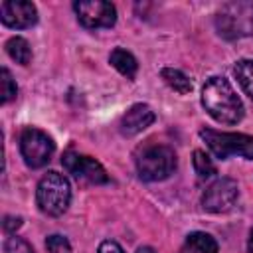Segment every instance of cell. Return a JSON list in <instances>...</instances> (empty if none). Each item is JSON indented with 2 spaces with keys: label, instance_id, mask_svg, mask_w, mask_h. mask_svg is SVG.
<instances>
[{
  "label": "cell",
  "instance_id": "cell-1",
  "mask_svg": "<svg viewBox=\"0 0 253 253\" xmlns=\"http://www.w3.org/2000/svg\"><path fill=\"white\" fill-rule=\"evenodd\" d=\"M202 105L208 115L223 125H237L243 119V103L225 77L213 75L202 89Z\"/></svg>",
  "mask_w": 253,
  "mask_h": 253
},
{
  "label": "cell",
  "instance_id": "cell-2",
  "mask_svg": "<svg viewBox=\"0 0 253 253\" xmlns=\"http://www.w3.org/2000/svg\"><path fill=\"white\" fill-rule=\"evenodd\" d=\"M134 164L140 180L158 182L176 170V152L164 142L146 140L134 150Z\"/></svg>",
  "mask_w": 253,
  "mask_h": 253
},
{
  "label": "cell",
  "instance_id": "cell-3",
  "mask_svg": "<svg viewBox=\"0 0 253 253\" xmlns=\"http://www.w3.org/2000/svg\"><path fill=\"white\" fill-rule=\"evenodd\" d=\"M69 202H71L69 180L55 170H49L47 174H43L36 188V204L40 211L55 217L69 208Z\"/></svg>",
  "mask_w": 253,
  "mask_h": 253
},
{
  "label": "cell",
  "instance_id": "cell-4",
  "mask_svg": "<svg viewBox=\"0 0 253 253\" xmlns=\"http://www.w3.org/2000/svg\"><path fill=\"white\" fill-rule=\"evenodd\" d=\"M215 30L225 40L253 34V2H227L215 14Z\"/></svg>",
  "mask_w": 253,
  "mask_h": 253
},
{
  "label": "cell",
  "instance_id": "cell-5",
  "mask_svg": "<svg viewBox=\"0 0 253 253\" xmlns=\"http://www.w3.org/2000/svg\"><path fill=\"white\" fill-rule=\"evenodd\" d=\"M200 136L211 150L215 158H229V156H241L247 160H253V136L241 134V132H219L211 128H202Z\"/></svg>",
  "mask_w": 253,
  "mask_h": 253
},
{
  "label": "cell",
  "instance_id": "cell-6",
  "mask_svg": "<svg viewBox=\"0 0 253 253\" xmlns=\"http://www.w3.org/2000/svg\"><path fill=\"white\" fill-rule=\"evenodd\" d=\"M55 150L53 140L40 128L28 126L20 134V152L24 162L30 168H42L49 162L51 154Z\"/></svg>",
  "mask_w": 253,
  "mask_h": 253
},
{
  "label": "cell",
  "instance_id": "cell-7",
  "mask_svg": "<svg viewBox=\"0 0 253 253\" xmlns=\"http://www.w3.org/2000/svg\"><path fill=\"white\" fill-rule=\"evenodd\" d=\"M73 10L77 14V20L87 30H99V28H111L117 22V8L111 2L103 0H81L73 4Z\"/></svg>",
  "mask_w": 253,
  "mask_h": 253
},
{
  "label": "cell",
  "instance_id": "cell-8",
  "mask_svg": "<svg viewBox=\"0 0 253 253\" xmlns=\"http://www.w3.org/2000/svg\"><path fill=\"white\" fill-rule=\"evenodd\" d=\"M239 198V186L233 178H217L208 186V190L202 196L204 210L211 213H223L233 208V204Z\"/></svg>",
  "mask_w": 253,
  "mask_h": 253
},
{
  "label": "cell",
  "instance_id": "cell-9",
  "mask_svg": "<svg viewBox=\"0 0 253 253\" xmlns=\"http://www.w3.org/2000/svg\"><path fill=\"white\" fill-rule=\"evenodd\" d=\"M61 164L77 180H85V182H91V184H105V182H109V176H107L105 168L95 158H91L87 154H77L73 150H67L61 156Z\"/></svg>",
  "mask_w": 253,
  "mask_h": 253
},
{
  "label": "cell",
  "instance_id": "cell-10",
  "mask_svg": "<svg viewBox=\"0 0 253 253\" xmlns=\"http://www.w3.org/2000/svg\"><path fill=\"white\" fill-rule=\"evenodd\" d=\"M0 20L14 30L32 28L38 22V10L28 0H6L0 4Z\"/></svg>",
  "mask_w": 253,
  "mask_h": 253
},
{
  "label": "cell",
  "instance_id": "cell-11",
  "mask_svg": "<svg viewBox=\"0 0 253 253\" xmlns=\"http://www.w3.org/2000/svg\"><path fill=\"white\" fill-rule=\"evenodd\" d=\"M154 111L144 105V103H136L132 105L119 121V130L123 136H136L138 132H142L146 126H150L154 123Z\"/></svg>",
  "mask_w": 253,
  "mask_h": 253
},
{
  "label": "cell",
  "instance_id": "cell-12",
  "mask_svg": "<svg viewBox=\"0 0 253 253\" xmlns=\"http://www.w3.org/2000/svg\"><path fill=\"white\" fill-rule=\"evenodd\" d=\"M109 63L121 73L125 75L126 79H134L136 77V71H138V63L134 59V55L123 47H115L109 55Z\"/></svg>",
  "mask_w": 253,
  "mask_h": 253
},
{
  "label": "cell",
  "instance_id": "cell-13",
  "mask_svg": "<svg viewBox=\"0 0 253 253\" xmlns=\"http://www.w3.org/2000/svg\"><path fill=\"white\" fill-rule=\"evenodd\" d=\"M186 247L192 253H217V241L206 231H192L186 237Z\"/></svg>",
  "mask_w": 253,
  "mask_h": 253
},
{
  "label": "cell",
  "instance_id": "cell-14",
  "mask_svg": "<svg viewBox=\"0 0 253 253\" xmlns=\"http://www.w3.org/2000/svg\"><path fill=\"white\" fill-rule=\"evenodd\" d=\"M160 77L164 79V83L174 89L176 93L180 95H188L192 91V81L188 79V75H184L180 69H174V67H164L160 71Z\"/></svg>",
  "mask_w": 253,
  "mask_h": 253
},
{
  "label": "cell",
  "instance_id": "cell-15",
  "mask_svg": "<svg viewBox=\"0 0 253 253\" xmlns=\"http://www.w3.org/2000/svg\"><path fill=\"white\" fill-rule=\"evenodd\" d=\"M6 51H8V55H10L16 63H20V65H28V63L32 61L30 43H28L24 38H20V36H14V38H10V40L6 42Z\"/></svg>",
  "mask_w": 253,
  "mask_h": 253
},
{
  "label": "cell",
  "instance_id": "cell-16",
  "mask_svg": "<svg viewBox=\"0 0 253 253\" xmlns=\"http://www.w3.org/2000/svg\"><path fill=\"white\" fill-rule=\"evenodd\" d=\"M233 73L243 91L253 99V59H239L233 67Z\"/></svg>",
  "mask_w": 253,
  "mask_h": 253
},
{
  "label": "cell",
  "instance_id": "cell-17",
  "mask_svg": "<svg viewBox=\"0 0 253 253\" xmlns=\"http://www.w3.org/2000/svg\"><path fill=\"white\" fill-rule=\"evenodd\" d=\"M194 170H196L200 180L211 178L215 174V166H213L211 158L204 150H194Z\"/></svg>",
  "mask_w": 253,
  "mask_h": 253
},
{
  "label": "cell",
  "instance_id": "cell-18",
  "mask_svg": "<svg viewBox=\"0 0 253 253\" xmlns=\"http://www.w3.org/2000/svg\"><path fill=\"white\" fill-rule=\"evenodd\" d=\"M0 83H2V103H10L12 99H16V93H18V87H16V83H14V79H12V73L4 67L2 71H0Z\"/></svg>",
  "mask_w": 253,
  "mask_h": 253
},
{
  "label": "cell",
  "instance_id": "cell-19",
  "mask_svg": "<svg viewBox=\"0 0 253 253\" xmlns=\"http://www.w3.org/2000/svg\"><path fill=\"white\" fill-rule=\"evenodd\" d=\"M45 249L49 253H71V245H69L67 237H63L59 233H53L45 239Z\"/></svg>",
  "mask_w": 253,
  "mask_h": 253
},
{
  "label": "cell",
  "instance_id": "cell-20",
  "mask_svg": "<svg viewBox=\"0 0 253 253\" xmlns=\"http://www.w3.org/2000/svg\"><path fill=\"white\" fill-rule=\"evenodd\" d=\"M4 253H36V251L32 249V245L26 239L12 235L4 241Z\"/></svg>",
  "mask_w": 253,
  "mask_h": 253
},
{
  "label": "cell",
  "instance_id": "cell-21",
  "mask_svg": "<svg viewBox=\"0 0 253 253\" xmlns=\"http://www.w3.org/2000/svg\"><path fill=\"white\" fill-rule=\"evenodd\" d=\"M99 253H125V251H123V247H121L117 241L107 239V241H103V243L99 245Z\"/></svg>",
  "mask_w": 253,
  "mask_h": 253
},
{
  "label": "cell",
  "instance_id": "cell-22",
  "mask_svg": "<svg viewBox=\"0 0 253 253\" xmlns=\"http://www.w3.org/2000/svg\"><path fill=\"white\" fill-rule=\"evenodd\" d=\"M2 225H4V229H6V231H16V229L22 225V217H16V215H6Z\"/></svg>",
  "mask_w": 253,
  "mask_h": 253
},
{
  "label": "cell",
  "instance_id": "cell-23",
  "mask_svg": "<svg viewBox=\"0 0 253 253\" xmlns=\"http://www.w3.org/2000/svg\"><path fill=\"white\" fill-rule=\"evenodd\" d=\"M247 249L253 253V229L249 231V239H247Z\"/></svg>",
  "mask_w": 253,
  "mask_h": 253
},
{
  "label": "cell",
  "instance_id": "cell-24",
  "mask_svg": "<svg viewBox=\"0 0 253 253\" xmlns=\"http://www.w3.org/2000/svg\"><path fill=\"white\" fill-rule=\"evenodd\" d=\"M136 253H156V251H154L152 247H138Z\"/></svg>",
  "mask_w": 253,
  "mask_h": 253
},
{
  "label": "cell",
  "instance_id": "cell-25",
  "mask_svg": "<svg viewBox=\"0 0 253 253\" xmlns=\"http://www.w3.org/2000/svg\"><path fill=\"white\" fill-rule=\"evenodd\" d=\"M182 253H192V251H182Z\"/></svg>",
  "mask_w": 253,
  "mask_h": 253
}]
</instances>
